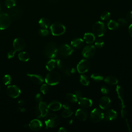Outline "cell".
<instances>
[{
  "label": "cell",
  "instance_id": "cell-1",
  "mask_svg": "<svg viewBox=\"0 0 132 132\" xmlns=\"http://www.w3.org/2000/svg\"><path fill=\"white\" fill-rule=\"evenodd\" d=\"M116 91L118 95V97L120 101V105L121 107V116L124 121V123L125 124L126 128L127 129V131H130V126L127 119V111L125 110V103L124 101V92L123 88L118 85L116 87Z\"/></svg>",
  "mask_w": 132,
  "mask_h": 132
},
{
  "label": "cell",
  "instance_id": "cell-2",
  "mask_svg": "<svg viewBox=\"0 0 132 132\" xmlns=\"http://www.w3.org/2000/svg\"><path fill=\"white\" fill-rule=\"evenodd\" d=\"M45 124L46 128H53L57 126L60 123V119L59 117L55 113L47 114L45 116Z\"/></svg>",
  "mask_w": 132,
  "mask_h": 132
},
{
  "label": "cell",
  "instance_id": "cell-3",
  "mask_svg": "<svg viewBox=\"0 0 132 132\" xmlns=\"http://www.w3.org/2000/svg\"><path fill=\"white\" fill-rule=\"evenodd\" d=\"M61 77L60 74L56 71H51L45 78V82L50 86L57 85L60 81Z\"/></svg>",
  "mask_w": 132,
  "mask_h": 132
},
{
  "label": "cell",
  "instance_id": "cell-4",
  "mask_svg": "<svg viewBox=\"0 0 132 132\" xmlns=\"http://www.w3.org/2000/svg\"><path fill=\"white\" fill-rule=\"evenodd\" d=\"M44 53L47 57L54 58L57 55L58 48L54 42H49L45 45Z\"/></svg>",
  "mask_w": 132,
  "mask_h": 132
},
{
  "label": "cell",
  "instance_id": "cell-5",
  "mask_svg": "<svg viewBox=\"0 0 132 132\" xmlns=\"http://www.w3.org/2000/svg\"><path fill=\"white\" fill-rule=\"evenodd\" d=\"M51 33L53 35L58 36L63 34L65 31V27L60 22H55L50 26Z\"/></svg>",
  "mask_w": 132,
  "mask_h": 132
},
{
  "label": "cell",
  "instance_id": "cell-6",
  "mask_svg": "<svg viewBox=\"0 0 132 132\" xmlns=\"http://www.w3.org/2000/svg\"><path fill=\"white\" fill-rule=\"evenodd\" d=\"M104 118V113L99 108H94L90 114V119L94 123H97Z\"/></svg>",
  "mask_w": 132,
  "mask_h": 132
},
{
  "label": "cell",
  "instance_id": "cell-7",
  "mask_svg": "<svg viewBox=\"0 0 132 132\" xmlns=\"http://www.w3.org/2000/svg\"><path fill=\"white\" fill-rule=\"evenodd\" d=\"M92 31L95 35L97 37H102L105 33L106 27L103 22L97 21L93 24L92 26Z\"/></svg>",
  "mask_w": 132,
  "mask_h": 132
},
{
  "label": "cell",
  "instance_id": "cell-8",
  "mask_svg": "<svg viewBox=\"0 0 132 132\" xmlns=\"http://www.w3.org/2000/svg\"><path fill=\"white\" fill-rule=\"evenodd\" d=\"M48 111V108L47 104L45 102H41L39 103L38 106L36 107V113L38 118L45 117Z\"/></svg>",
  "mask_w": 132,
  "mask_h": 132
},
{
  "label": "cell",
  "instance_id": "cell-9",
  "mask_svg": "<svg viewBox=\"0 0 132 132\" xmlns=\"http://www.w3.org/2000/svg\"><path fill=\"white\" fill-rule=\"evenodd\" d=\"M11 18L6 13H0V29L4 30L7 28L11 24Z\"/></svg>",
  "mask_w": 132,
  "mask_h": 132
},
{
  "label": "cell",
  "instance_id": "cell-10",
  "mask_svg": "<svg viewBox=\"0 0 132 132\" xmlns=\"http://www.w3.org/2000/svg\"><path fill=\"white\" fill-rule=\"evenodd\" d=\"M6 92L8 96L15 98L20 95L21 91L18 86L15 85H10L7 87Z\"/></svg>",
  "mask_w": 132,
  "mask_h": 132
},
{
  "label": "cell",
  "instance_id": "cell-11",
  "mask_svg": "<svg viewBox=\"0 0 132 132\" xmlns=\"http://www.w3.org/2000/svg\"><path fill=\"white\" fill-rule=\"evenodd\" d=\"M90 68V63L86 59L81 60L77 65V70L80 74L87 72Z\"/></svg>",
  "mask_w": 132,
  "mask_h": 132
},
{
  "label": "cell",
  "instance_id": "cell-12",
  "mask_svg": "<svg viewBox=\"0 0 132 132\" xmlns=\"http://www.w3.org/2000/svg\"><path fill=\"white\" fill-rule=\"evenodd\" d=\"M95 47L93 45L86 46L82 51V56L87 58H92L95 53Z\"/></svg>",
  "mask_w": 132,
  "mask_h": 132
},
{
  "label": "cell",
  "instance_id": "cell-13",
  "mask_svg": "<svg viewBox=\"0 0 132 132\" xmlns=\"http://www.w3.org/2000/svg\"><path fill=\"white\" fill-rule=\"evenodd\" d=\"M73 52V49L70 45L67 44L61 45L58 50V52H59L62 56L65 57L71 55Z\"/></svg>",
  "mask_w": 132,
  "mask_h": 132
},
{
  "label": "cell",
  "instance_id": "cell-14",
  "mask_svg": "<svg viewBox=\"0 0 132 132\" xmlns=\"http://www.w3.org/2000/svg\"><path fill=\"white\" fill-rule=\"evenodd\" d=\"M13 46L16 51H20L24 48L25 42L22 38H17L13 41Z\"/></svg>",
  "mask_w": 132,
  "mask_h": 132
},
{
  "label": "cell",
  "instance_id": "cell-15",
  "mask_svg": "<svg viewBox=\"0 0 132 132\" xmlns=\"http://www.w3.org/2000/svg\"><path fill=\"white\" fill-rule=\"evenodd\" d=\"M98 104L101 109L104 110L107 109L109 108L111 105L110 98L107 96H104L100 100Z\"/></svg>",
  "mask_w": 132,
  "mask_h": 132
},
{
  "label": "cell",
  "instance_id": "cell-16",
  "mask_svg": "<svg viewBox=\"0 0 132 132\" xmlns=\"http://www.w3.org/2000/svg\"><path fill=\"white\" fill-rule=\"evenodd\" d=\"M28 126L29 128L34 131H38L42 127V122L38 119H34L29 123Z\"/></svg>",
  "mask_w": 132,
  "mask_h": 132
},
{
  "label": "cell",
  "instance_id": "cell-17",
  "mask_svg": "<svg viewBox=\"0 0 132 132\" xmlns=\"http://www.w3.org/2000/svg\"><path fill=\"white\" fill-rule=\"evenodd\" d=\"M75 116L78 120L84 121L87 119L88 115L86 110L82 108H79L76 111Z\"/></svg>",
  "mask_w": 132,
  "mask_h": 132
},
{
  "label": "cell",
  "instance_id": "cell-18",
  "mask_svg": "<svg viewBox=\"0 0 132 132\" xmlns=\"http://www.w3.org/2000/svg\"><path fill=\"white\" fill-rule=\"evenodd\" d=\"M92 101L88 98L80 97L79 98L78 104L80 107L84 108H87L90 107L92 105Z\"/></svg>",
  "mask_w": 132,
  "mask_h": 132
},
{
  "label": "cell",
  "instance_id": "cell-19",
  "mask_svg": "<svg viewBox=\"0 0 132 132\" xmlns=\"http://www.w3.org/2000/svg\"><path fill=\"white\" fill-rule=\"evenodd\" d=\"M117 117V112L112 109H109L107 110L105 114L104 118L108 121H112L115 120Z\"/></svg>",
  "mask_w": 132,
  "mask_h": 132
},
{
  "label": "cell",
  "instance_id": "cell-20",
  "mask_svg": "<svg viewBox=\"0 0 132 132\" xmlns=\"http://www.w3.org/2000/svg\"><path fill=\"white\" fill-rule=\"evenodd\" d=\"M27 75L29 77L31 80L36 84H41L42 82H43L44 79L42 76L38 74H31L28 73Z\"/></svg>",
  "mask_w": 132,
  "mask_h": 132
},
{
  "label": "cell",
  "instance_id": "cell-21",
  "mask_svg": "<svg viewBox=\"0 0 132 132\" xmlns=\"http://www.w3.org/2000/svg\"><path fill=\"white\" fill-rule=\"evenodd\" d=\"M48 108L52 111H56L58 110H59L61 107H62V105L61 104L60 102H58V101H53L52 102H51L48 105Z\"/></svg>",
  "mask_w": 132,
  "mask_h": 132
},
{
  "label": "cell",
  "instance_id": "cell-22",
  "mask_svg": "<svg viewBox=\"0 0 132 132\" xmlns=\"http://www.w3.org/2000/svg\"><path fill=\"white\" fill-rule=\"evenodd\" d=\"M10 9L8 12V14L10 17L13 18L14 19H17L21 16V12L20 9L13 7Z\"/></svg>",
  "mask_w": 132,
  "mask_h": 132
},
{
  "label": "cell",
  "instance_id": "cell-23",
  "mask_svg": "<svg viewBox=\"0 0 132 132\" xmlns=\"http://www.w3.org/2000/svg\"><path fill=\"white\" fill-rule=\"evenodd\" d=\"M84 39L88 44L92 43L95 39L94 34L91 32H86L84 35Z\"/></svg>",
  "mask_w": 132,
  "mask_h": 132
},
{
  "label": "cell",
  "instance_id": "cell-24",
  "mask_svg": "<svg viewBox=\"0 0 132 132\" xmlns=\"http://www.w3.org/2000/svg\"><path fill=\"white\" fill-rule=\"evenodd\" d=\"M105 82L110 85H116L118 82V80L115 76H107L104 78Z\"/></svg>",
  "mask_w": 132,
  "mask_h": 132
},
{
  "label": "cell",
  "instance_id": "cell-25",
  "mask_svg": "<svg viewBox=\"0 0 132 132\" xmlns=\"http://www.w3.org/2000/svg\"><path fill=\"white\" fill-rule=\"evenodd\" d=\"M71 44L75 48H80L84 45V40L81 38L74 39L71 41Z\"/></svg>",
  "mask_w": 132,
  "mask_h": 132
},
{
  "label": "cell",
  "instance_id": "cell-26",
  "mask_svg": "<svg viewBox=\"0 0 132 132\" xmlns=\"http://www.w3.org/2000/svg\"><path fill=\"white\" fill-rule=\"evenodd\" d=\"M39 24L42 28L46 29L50 26V22L48 19L45 18H43L40 19L39 21Z\"/></svg>",
  "mask_w": 132,
  "mask_h": 132
},
{
  "label": "cell",
  "instance_id": "cell-27",
  "mask_svg": "<svg viewBox=\"0 0 132 132\" xmlns=\"http://www.w3.org/2000/svg\"><path fill=\"white\" fill-rule=\"evenodd\" d=\"M107 27L110 30H114L119 28V24L118 22L111 20L108 22L107 24Z\"/></svg>",
  "mask_w": 132,
  "mask_h": 132
},
{
  "label": "cell",
  "instance_id": "cell-28",
  "mask_svg": "<svg viewBox=\"0 0 132 132\" xmlns=\"http://www.w3.org/2000/svg\"><path fill=\"white\" fill-rule=\"evenodd\" d=\"M56 60L55 59H52L51 60H50L46 64V65H45V67H46V69L49 71H52L55 67V65H56Z\"/></svg>",
  "mask_w": 132,
  "mask_h": 132
},
{
  "label": "cell",
  "instance_id": "cell-29",
  "mask_svg": "<svg viewBox=\"0 0 132 132\" xmlns=\"http://www.w3.org/2000/svg\"><path fill=\"white\" fill-rule=\"evenodd\" d=\"M18 57L22 61H27L29 59V55L26 52H22L19 54Z\"/></svg>",
  "mask_w": 132,
  "mask_h": 132
},
{
  "label": "cell",
  "instance_id": "cell-30",
  "mask_svg": "<svg viewBox=\"0 0 132 132\" xmlns=\"http://www.w3.org/2000/svg\"><path fill=\"white\" fill-rule=\"evenodd\" d=\"M67 99L72 103H76L77 101V97L75 94L68 93L66 95Z\"/></svg>",
  "mask_w": 132,
  "mask_h": 132
},
{
  "label": "cell",
  "instance_id": "cell-31",
  "mask_svg": "<svg viewBox=\"0 0 132 132\" xmlns=\"http://www.w3.org/2000/svg\"><path fill=\"white\" fill-rule=\"evenodd\" d=\"M80 82L84 86H88L89 84V80L87 76L81 74L80 76Z\"/></svg>",
  "mask_w": 132,
  "mask_h": 132
},
{
  "label": "cell",
  "instance_id": "cell-32",
  "mask_svg": "<svg viewBox=\"0 0 132 132\" xmlns=\"http://www.w3.org/2000/svg\"><path fill=\"white\" fill-rule=\"evenodd\" d=\"M91 78L96 81H100L104 79L103 76L98 73L92 74L91 75Z\"/></svg>",
  "mask_w": 132,
  "mask_h": 132
},
{
  "label": "cell",
  "instance_id": "cell-33",
  "mask_svg": "<svg viewBox=\"0 0 132 132\" xmlns=\"http://www.w3.org/2000/svg\"><path fill=\"white\" fill-rule=\"evenodd\" d=\"M16 4L15 0H5V5L8 8H11L14 7Z\"/></svg>",
  "mask_w": 132,
  "mask_h": 132
},
{
  "label": "cell",
  "instance_id": "cell-34",
  "mask_svg": "<svg viewBox=\"0 0 132 132\" xmlns=\"http://www.w3.org/2000/svg\"><path fill=\"white\" fill-rule=\"evenodd\" d=\"M11 81V77L10 75L6 74L3 77V82L5 85H8Z\"/></svg>",
  "mask_w": 132,
  "mask_h": 132
},
{
  "label": "cell",
  "instance_id": "cell-35",
  "mask_svg": "<svg viewBox=\"0 0 132 132\" xmlns=\"http://www.w3.org/2000/svg\"><path fill=\"white\" fill-rule=\"evenodd\" d=\"M72 114H73V111L70 109H65V110L63 111L61 113V116L62 117L67 118L71 117L72 115Z\"/></svg>",
  "mask_w": 132,
  "mask_h": 132
},
{
  "label": "cell",
  "instance_id": "cell-36",
  "mask_svg": "<svg viewBox=\"0 0 132 132\" xmlns=\"http://www.w3.org/2000/svg\"><path fill=\"white\" fill-rule=\"evenodd\" d=\"M110 13L108 11L103 12L100 16L101 19L104 21L108 20L110 18Z\"/></svg>",
  "mask_w": 132,
  "mask_h": 132
},
{
  "label": "cell",
  "instance_id": "cell-37",
  "mask_svg": "<svg viewBox=\"0 0 132 132\" xmlns=\"http://www.w3.org/2000/svg\"><path fill=\"white\" fill-rule=\"evenodd\" d=\"M40 91L43 94H45L48 91V87L47 85L43 84L40 87Z\"/></svg>",
  "mask_w": 132,
  "mask_h": 132
},
{
  "label": "cell",
  "instance_id": "cell-38",
  "mask_svg": "<svg viewBox=\"0 0 132 132\" xmlns=\"http://www.w3.org/2000/svg\"><path fill=\"white\" fill-rule=\"evenodd\" d=\"M104 44V42L102 39H97L95 42V45L97 48H101L103 47Z\"/></svg>",
  "mask_w": 132,
  "mask_h": 132
},
{
  "label": "cell",
  "instance_id": "cell-39",
  "mask_svg": "<svg viewBox=\"0 0 132 132\" xmlns=\"http://www.w3.org/2000/svg\"><path fill=\"white\" fill-rule=\"evenodd\" d=\"M118 22L119 25H120L121 26H125L128 24L127 20L126 19H124V18H120V19H119L118 21Z\"/></svg>",
  "mask_w": 132,
  "mask_h": 132
},
{
  "label": "cell",
  "instance_id": "cell-40",
  "mask_svg": "<svg viewBox=\"0 0 132 132\" xmlns=\"http://www.w3.org/2000/svg\"><path fill=\"white\" fill-rule=\"evenodd\" d=\"M39 34L42 36H46L48 35L49 32L46 29H41L39 31Z\"/></svg>",
  "mask_w": 132,
  "mask_h": 132
},
{
  "label": "cell",
  "instance_id": "cell-41",
  "mask_svg": "<svg viewBox=\"0 0 132 132\" xmlns=\"http://www.w3.org/2000/svg\"><path fill=\"white\" fill-rule=\"evenodd\" d=\"M56 64L57 67L60 69H64V63L62 60L60 59H57L56 61Z\"/></svg>",
  "mask_w": 132,
  "mask_h": 132
},
{
  "label": "cell",
  "instance_id": "cell-42",
  "mask_svg": "<svg viewBox=\"0 0 132 132\" xmlns=\"http://www.w3.org/2000/svg\"><path fill=\"white\" fill-rule=\"evenodd\" d=\"M15 52H16L15 50H12V51H10V52H9L7 54V58L8 59H11V58H13L15 55Z\"/></svg>",
  "mask_w": 132,
  "mask_h": 132
},
{
  "label": "cell",
  "instance_id": "cell-43",
  "mask_svg": "<svg viewBox=\"0 0 132 132\" xmlns=\"http://www.w3.org/2000/svg\"><path fill=\"white\" fill-rule=\"evenodd\" d=\"M109 89L106 86H103L101 89V92L104 94H107L109 93Z\"/></svg>",
  "mask_w": 132,
  "mask_h": 132
},
{
  "label": "cell",
  "instance_id": "cell-44",
  "mask_svg": "<svg viewBox=\"0 0 132 132\" xmlns=\"http://www.w3.org/2000/svg\"><path fill=\"white\" fill-rule=\"evenodd\" d=\"M35 99L36 101L39 103L42 102V96L40 93H37L35 96Z\"/></svg>",
  "mask_w": 132,
  "mask_h": 132
},
{
  "label": "cell",
  "instance_id": "cell-45",
  "mask_svg": "<svg viewBox=\"0 0 132 132\" xmlns=\"http://www.w3.org/2000/svg\"><path fill=\"white\" fill-rule=\"evenodd\" d=\"M126 18L128 21L132 22V11H130L127 13Z\"/></svg>",
  "mask_w": 132,
  "mask_h": 132
},
{
  "label": "cell",
  "instance_id": "cell-46",
  "mask_svg": "<svg viewBox=\"0 0 132 132\" xmlns=\"http://www.w3.org/2000/svg\"><path fill=\"white\" fill-rule=\"evenodd\" d=\"M75 94L76 95V96H77V98H79L80 97H82V93L79 90H76L75 92Z\"/></svg>",
  "mask_w": 132,
  "mask_h": 132
},
{
  "label": "cell",
  "instance_id": "cell-47",
  "mask_svg": "<svg viewBox=\"0 0 132 132\" xmlns=\"http://www.w3.org/2000/svg\"><path fill=\"white\" fill-rule=\"evenodd\" d=\"M64 70H63V72L65 74V75L67 76H70L71 75V70H69V69H63Z\"/></svg>",
  "mask_w": 132,
  "mask_h": 132
},
{
  "label": "cell",
  "instance_id": "cell-48",
  "mask_svg": "<svg viewBox=\"0 0 132 132\" xmlns=\"http://www.w3.org/2000/svg\"><path fill=\"white\" fill-rule=\"evenodd\" d=\"M128 33L129 35L132 37V23L130 24L128 27Z\"/></svg>",
  "mask_w": 132,
  "mask_h": 132
},
{
  "label": "cell",
  "instance_id": "cell-49",
  "mask_svg": "<svg viewBox=\"0 0 132 132\" xmlns=\"http://www.w3.org/2000/svg\"><path fill=\"white\" fill-rule=\"evenodd\" d=\"M62 106H63V107L65 109H70V108H71L70 105L69 104H68V103H65V104H64L62 105Z\"/></svg>",
  "mask_w": 132,
  "mask_h": 132
},
{
  "label": "cell",
  "instance_id": "cell-50",
  "mask_svg": "<svg viewBox=\"0 0 132 132\" xmlns=\"http://www.w3.org/2000/svg\"><path fill=\"white\" fill-rule=\"evenodd\" d=\"M67 131V130L64 127H60L58 130L59 132H66Z\"/></svg>",
  "mask_w": 132,
  "mask_h": 132
},
{
  "label": "cell",
  "instance_id": "cell-51",
  "mask_svg": "<svg viewBox=\"0 0 132 132\" xmlns=\"http://www.w3.org/2000/svg\"><path fill=\"white\" fill-rule=\"evenodd\" d=\"M18 105H20V106H23V105H24L25 102H24V101L23 100H19V101H18Z\"/></svg>",
  "mask_w": 132,
  "mask_h": 132
},
{
  "label": "cell",
  "instance_id": "cell-52",
  "mask_svg": "<svg viewBox=\"0 0 132 132\" xmlns=\"http://www.w3.org/2000/svg\"><path fill=\"white\" fill-rule=\"evenodd\" d=\"M25 111V109L23 107H19L18 108V111L21 112H23Z\"/></svg>",
  "mask_w": 132,
  "mask_h": 132
},
{
  "label": "cell",
  "instance_id": "cell-53",
  "mask_svg": "<svg viewBox=\"0 0 132 132\" xmlns=\"http://www.w3.org/2000/svg\"><path fill=\"white\" fill-rule=\"evenodd\" d=\"M72 122H73V121H72V120H71L70 121V124H72Z\"/></svg>",
  "mask_w": 132,
  "mask_h": 132
},
{
  "label": "cell",
  "instance_id": "cell-54",
  "mask_svg": "<svg viewBox=\"0 0 132 132\" xmlns=\"http://www.w3.org/2000/svg\"><path fill=\"white\" fill-rule=\"evenodd\" d=\"M1 85H0V90H1Z\"/></svg>",
  "mask_w": 132,
  "mask_h": 132
},
{
  "label": "cell",
  "instance_id": "cell-55",
  "mask_svg": "<svg viewBox=\"0 0 132 132\" xmlns=\"http://www.w3.org/2000/svg\"><path fill=\"white\" fill-rule=\"evenodd\" d=\"M0 10H1V5H0Z\"/></svg>",
  "mask_w": 132,
  "mask_h": 132
}]
</instances>
